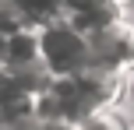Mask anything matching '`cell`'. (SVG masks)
I'll return each instance as SVG.
<instances>
[{
  "instance_id": "obj_1",
  "label": "cell",
  "mask_w": 134,
  "mask_h": 130,
  "mask_svg": "<svg viewBox=\"0 0 134 130\" xmlns=\"http://www.w3.org/2000/svg\"><path fill=\"white\" fill-rule=\"evenodd\" d=\"M35 42H39V63L49 70V77H74L88 70V35L71 21L49 18L35 25Z\"/></svg>"
},
{
  "instance_id": "obj_2",
  "label": "cell",
  "mask_w": 134,
  "mask_h": 130,
  "mask_svg": "<svg viewBox=\"0 0 134 130\" xmlns=\"http://www.w3.org/2000/svg\"><path fill=\"white\" fill-rule=\"evenodd\" d=\"M85 35H88V70L120 81L134 67V18L131 14H120V18L106 21Z\"/></svg>"
},
{
  "instance_id": "obj_3",
  "label": "cell",
  "mask_w": 134,
  "mask_h": 130,
  "mask_svg": "<svg viewBox=\"0 0 134 130\" xmlns=\"http://www.w3.org/2000/svg\"><path fill=\"white\" fill-rule=\"evenodd\" d=\"M127 14L116 0H57V18L71 21L81 32H92V28L106 25V21Z\"/></svg>"
},
{
  "instance_id": "obj_4",
  "label": "cell",
  "mask_w": 134,
  "mask_h": 130,
  "mask_svg": "<svg viewBox=\"0 0 134 130\" xmlns=\"http://www.w3.org/2000/svg\"><path fill=\"white\" fill-rule=\"evenodd\" d=\"M74 130H134V120L113 102V106H102V109L81 116L74 123Z\"/></svg>"
},
{
  "instance_id": "obj_5",
  "label": "cell",
  "mask_w": 134,
  "mask_h": 130,
  "mask_svg": "<svg viewBox=\"0 0 134 130\" xmlns=\"http://www.w3.org/2000/svg\"><path fill=\"white\" fill-rule=\"evenodd\" d=\"M116 106H120V109L134 120V67L120 77V98H116Z\"/></svg>"
},
{
  "instance_id": "obj_6",
  "label": "cell",
  "mask_w": 134,
  "mask_h": 130,
  "mask_svg": "<svg viewBox=\"0 0 134 130\" xmlns=\"http://www.w3.org/2000/svg\"><path fill=\"white\" fill-rule=\"evenodd\" d=\"M14 130H74V123L49 120V116H32V120H25V123H21V127H14Z\"/></svg>"
},
{
  "instance_id": "obj_7",
  "label": "cell",
  "mask_w": 134,
  "mask_h": 130,
  "mask_svg": "<svg viewBox=\"0 0 134 130\" xmlns=\"http://www.w3.org/2000/svg\"><path fill=\"white\" fill-rule=\"evenodd\" d=\"M116 4H120L124 11H131V4H134V0H116Z\"/></svg>"
},
{
  "instance_id": "obj_8",
  "label": "cell",
  "mask_w": 134,
  "mask_h": 130,
  "mask_svg": "<svg viewBox=\"0 0 134 130\" xmlns=\"http://www.w3.org/2000/svg\"><path fill=\"white\" fill-rule=\"evenodd\" d=\"M0 130H11V127H0Z\"/></svg>"
},
{
  "instance_id": "obj_9",
  "label": "cell",
  "mask_w": 134,
  "mask_h": 130,
  "mask_svg": "<svg viewBox=\"0 0 134 130\" xmlns=\"http://www.w3.org/2000/svg\"><path fill=\"white\" fill-rule=\"evenodd\" d=\"M0 127H4V123H0Z\"/></svg>"
}]
</instances>
